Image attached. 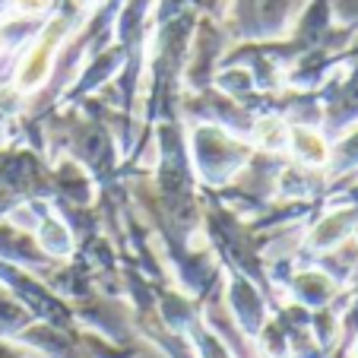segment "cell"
<instances>
[{
	"mask_svg": "<svg viewBox=\"0 0 358 358\" xmlns=\"http://www.w3.org/2000/svg\"><path fill=\"white\" fill-rule=\"evenodd\" d=\"M295 146L301 149V152L311 159V162H324V156H327L324 143H320L314 134H308V130H295Z\"/></svg>",
	"mask_w": 358,
	"mask_h": 358,
	"instance_id": "cell-1",
	"label": "cell"
},
{
	"mask_svg": "<svg viewBox=\"0 0 358 358\" xmlns=\"http://www.w3.org/2000/svg\"><path fill=\"white\" fill-rule=\"evenodd\" d=\"M260 140H264L266 146H279V143L285 140V127L279 121H264L260 124Z\"/></svg>",
	"mask_w": 358,
	"mask_h": 358,
	"instance_id": "cell-2",
	"label": "cell"
},
{
	"mask_svg": "<svg viewBox=\"0 0 358 358\" xmlns=\"http://www.w3.org/2000/svg\"><path fill=\"white\" fill-rule=\"evenodd\" d=\"M16 3H20L22 10H41L45 7V0H16Z\"/></svg>",
	"mask_w": 358,
	"mask_h": 358,
	"instance_id": "cell-3",
	"label": "cell"
}]
</instances>
